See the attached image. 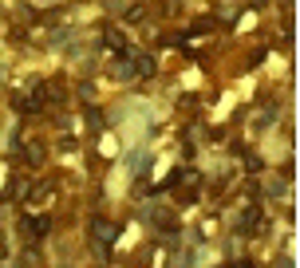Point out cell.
Here are the masks:
<instances>
[{"mask_svg": "<svg viewBox=\"0 0 300 268\" xmlns=\"http://www.w3.org/2000/svg\"><path fill=\"white\" fill-rule=\"evenodd\" d=\"M237 268H253V264H237Z\"/></svg>", "mask_w": 300, "mask_h": 268, "instance_id": "obj_1", "label": "cell"}]
</instances>
